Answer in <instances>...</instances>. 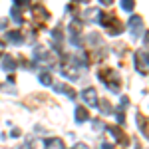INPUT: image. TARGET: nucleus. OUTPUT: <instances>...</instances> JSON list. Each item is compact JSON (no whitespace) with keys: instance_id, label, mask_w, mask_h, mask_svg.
<instances>
[{"instance_id":"f257e3e1","label":"nucleus","mask_w":149,"mask_h":149,"mask_svg":"<svg viewBox=\"0 0 149 149\" xmlns=\"http://www.w3.org/2000/svg\"><path fill=\"white\" fill-rule=\"evenodd\" d=\"M100 80L111 90V92H119V88H121V78H119V74L115 72V70H109L105 68L100 72Z\"/></svg>"},{"instance_id":"f03ea898","label":"nucleus","mask_w":149,"mask_h":149,"mask_svg":"<svg viewBox=\"0 0 149 149\" xmlns=\"http://www.w3.org/2000/svg\"><path fill=\"white\" fill-rule=\"evenodd\" d=\"M100 20H102L103 26H107V34L111 36H117L123 32V24L117 20V16L115 14H111V12H105V14H102L100 16Z\"/></svg>"},{"instance_id":"7ed1b4c3","label":"nucleus","mask_w":149,"mask_h":149,"mask_svg":"<svg viewBox=\"0 0 149 149\" xmlns=\"http://www.w3.org/2000/svg\"><path fill=\"white\" fill-rule=\"evenodd\" d=\"M135 68L143 76L149 74V52H137V56H135Z\"/></svg>"},{"instance_id":"20e7f679","label":"nucleus","mask_w":149,"mask_h":149,"mask_svg":"<svg viewBox=\"0 0 149 149\" xmlns=\"http://www.w3.org/2000/svg\"><path fill=\"white\" fill-rule=\"evenodd\" d=\"M62 74L68 76V78H78V68H76V62H74L72 58L64 60V64H62Z\"/></svg>"},{"instance_id":"39448f33","label":"nucleus","mask_w":149,"mask_h":149,"mask_svg":"<svg viewBox=\"0 0 149 149\" xmlns=\"http://www.w3.org/2000/svg\"><path fill=\"white\" fill-rule=\"evenodd\" d=\"M105 129H107V131H109V133H113L115 141H117V143H121V145H123V147H125L127 143H129V139H127V135H125V133H123V131H121V129H119V127L107 125V127H105Z\"/></svg>"},{"instance_id":"423d86ee","label":"nucleus","mask_w":149,"mask_h":149,"mask_svg":"<svg viewBox=\"0 0 149 149\" xmlns=\"http://www.w3.org/2000/svg\"><path fill=\"white\" fill-rule=\"evenodd\" d=\"M81 97L86 100V103H90V107H97V93L93 88H88L81 92Z\"/></svg>"},{"instance_id":"0eeeda50","label":"nucleus","mask_w":149,"mask_h":149,"mask_svg":"<svg viewBox=\"0 0 149 149\" xmlns=\"http://www.w3.org/2000/svg\"><path fill=\"white\" fill-rule=\"evenodd\" d=\"M135 119H137V125H139V129L143 131V135L149 139V117H145L143 113H137Z\"/></svg>"},{"instance_id":"6e6552de","label":"nucleus","mask_w":149,"mask_h":149,"mask_svg":"<svg viewBox=\"0 0 149 149\" xmlns=\"http://www.w3.org/2000/svg\"><path fill=\"white\" fill-rule=\"evenodd\" d=\"M32 12H34V18H36V22H38V26H40V24H44L48 18H50V14H48L44 8H40V6H36Z\"/></svg>"},{"instance_id":"1a4fd4ad","label":"nucleus","mask_w":149,"mask_h":149,"mask_svg":"<svg viewBox=\"0 0 149 149\" xmlns=\"http://www.w3.org/2000/svg\"><path fill=\"white\" fill-rule=\"evenodd\" d=\"M129 26H131V32H133V34H139V32H141V26H143V20H141V16H131V20H129Z\"/></svg>"},{"instance_id":"9d476101","label":"nucleus","mask_w":149,"mask_h":149,"mask_svg":"<svg viewBox=\"0 0 149 149\" xmlns=\"http://www.w3.org/2000/svg\"><path fill=\"white\" fill-rule=\"evenodd\" d=\"M46 149H66V147H64V141H62V139L52 137V139L46 141Z\"/></svg>"},{"instance_id":"9b49d317","label":"nucleus","mask_w":149,"mask_h":149,"mask_svg":"<svg viewBox=\"0 0 149 149\" xmlns=\"http://www.w3.org/2000/svg\"><path fill=\"white\" fill-rule=\"evenodd\" d=\"M88 109H86V107H84V105H78V107H76V119H78V121H80V123H84V121H88Z\"/></svg>"},{"instance_id":"f8f14e48","label":"nucleus","mask_w":149,"mask_h":149,"mask_svg":"<svg viewBox=\"0 0 149 149\" xmlns=\"http://www.w3.org/2000/svg\"><path fill=\"white\" fill-rule=\"evenodd\" d=\"M56 90H58L60 93H66L68 97H76V92H74V90H72L70 86H66V84H58Z\"/></svg>"},{"instance_id":"ddd939ff","label":"nucleus","mask_w":149,"mask_h":149,"mask_svg":"<svg viewBox=\"0 0 149 149\" xmlns=\"http://www.w3.org/2000/svg\"><path fill=\"white\" fill-rule=\"evenodd\" d=\"M2 68H4V70H14V68H16V60L10 58V56H6V58H4V62H2Z\"/></svg>"},{"instance_id":"4468645a","label":"nucleus","mask_w":149,"mask_h":149,"mask_svg":"<svg viewBox=\"0 0 149 149\" xmlns=\"http://www.w3.org/2000/svg\"><path fill=\"white\" fill-rule=\"evenodd\" d=\"M8 40H12L14 44H20L24 38H22V34H20V32H8Z\"/></svg>"},{"instance_id":"2eb2a0df","label":"nucleus","mask_w":149,"mask_h":149,"mask_svg":"<svg viewBox=\"0 0 149 149\" xmlns=\"http://www.w3.org/2000/svg\"><path fill=\"white\" fill-rule=\"evenodd\" d=\"M133 6H135V0H121V8L123 10H133Z\"/></svg>"},{"instance_id":"dca6fc26","label":"nucleus","mask_w":149,"mask_h":149,"mask_svg":"<svg viewBox=\"0 0 149 149\" xmlns=\"http://www.w3.org/2000/svg\"><path fill=\"white\" fill-rule=\"evenodd\" d=\"M40 81H42L44 86H50V84H52V76L44 72V74H40Z\"/></svg>"},{"instance_id":"f3484780","label":"nucleus","mask_w":149,"mask_h":149,"mask_svg":"<svg viewBox=\"0 0 149 149\" xmlns=\"http://www.w3.org/2000/svg\"><path fill=\"white\" fill-rule=\"evenodd\" d=\"M102 111H103L105 115H107V113H111V111H113V109H111V105H109V102H105V100L102 102Z\"/></svg>"},{"instance_id":"a211bd4d","label":"nucleus","mask_w":149,"mask_h":149,"mask_svg":"<svg viewBox=\"0 0 149 149\" xmlns=\"http://www.w3.org/2000/svg\"><path fill=\"white\" fill-rule=\"evenodd\" d=\"M127 103H129V97H127V95H123V97H121V109H125Z\"/></svg>"},{"instance_id":"6ab92c4d","label":"nucleus","mask_w":149,"mask_h":149,"mask_svg":"<svg viewBox=\"0 0 149 149\" xmlns=\"http://www.w3.org/2000/svg\"><path fill=\"white\" fill-rule=\"evenodd\" d=\"M117 121H119V123H125V115H123V111L117 113Z\"/></svg>"},{"instance_id":"aec40b11","label":"nucleus","mask_w":149,"mask_h":149,"mask_svg":"<svg viewBox=\"0 0 149 149\" xmlns=\"http://www.w3.org/2000/svg\"><path fill=\"white\" fill-rule=\"evenodd\" d=\"M72 149H88V145H86V143H76Z\"/></svg>"},{"instance_id":"412c9836","label":"nucleus","mask_w":149,"mask_h":149,"mask_svg":"<svg viewBox=\"0 0 149 149\" xmlns=\"http://www.w3.org/2000/svg\"><path fill=\"white\" fill-rule=\"evenodd\" d=\"M100 2H102V4H105V6H111V4H113V0H100Z\"/></svg>"},{"instance_id":"4be33fe9","label":"nucleus","mask_w":149,"mask_h":149,"mask_svg":"<svg viewBox=\"0 0 149 149\" xmlns=\"http://www.w3.org/2000/svg\"><path fill=\"white\" fill-rule=\"evenodd\" d=\"M102 149H113V147H111L109 143H103V145H102Z\"/></svg>"},{"instance_id":"5701e85b","label":"nucleus","mask_w":149,"mask_h":149,"mask_svg":"<svg viewBox=\"0 0 149 149\" xmlns=\"http://www.w3.org/2000/svg\"><path fill=\"white\" fill-rule=\"evenodd\" d=\"M145 44L149 46V32H145Z\"/></svg>"},{"instance_id":"b1692460","label":"nucleus","mask_w":149,"mask_h":149,"mask_svg":"<svg viewBox=\"0 0 149 149\" xmlns=\"http://www.w3.org/2000/svg\"><path fill=\"white\" fill-rule=\"evenodd\" d=\"M78 2H90V0H78Z\"/></svg>"}]
</instances>
